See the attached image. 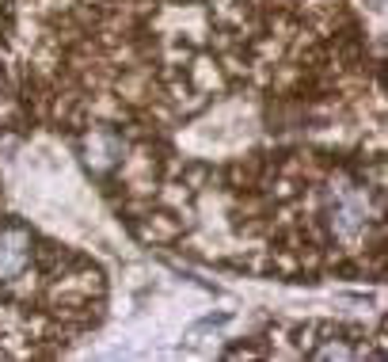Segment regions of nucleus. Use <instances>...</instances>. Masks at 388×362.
<instances>
[{"instance_id": "1", "label": "nucleus", "mask_w": 388, "mask_h": 362, "mask_svg": "<svg viewBox=\"0 0 388 362\" xmlns=\"http://www.w3.org/2000/svg\"><path fill=\"white\" fill-rule=\"evenodd\" d=\"M324 213L327 225L339 240H358L365 233V225L373 221V206H369V191L358 183H331L324 194Z\"/></svg>"}, {"instance_id": "2", "label": "nucleus", "mask_w": 388, "mask_h": 362, "mask_svg": "<svg viewBox=\"0 0 388 362\" xmlns=\"http://www.w3.org/2000/svg\"><path fill=\"white\" fill-rule=\"evenodd\" d=\"M31 263V229L0 225V282L20 278Z\"/></svg>"}]
</instances>
